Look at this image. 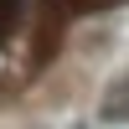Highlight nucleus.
Here are the masks:
<instances>
[{
  "instance_id": "nucleus-1",
  "label": "nucleus",
  "mask_w": 129,
  "mask_h": 129,
  "mask_svg": "<svg viewBox=\"0 0 129 129\" xmlns=\"http://www.w3.org/2000/svg\"><path fill=\"white\" fill-rule=\"evenodd\" d=\"M103 119L109 124H129V72L109 83V93H103Z\"/></svg>"
},
{
  "instance_id": "nucleus-2",
  "label": "nucleus",
  "mask_w": 129,
  "mask_h": 129,
  "mask_svg": "<svg viewBox=\"0 0 129 129\" xmlns=\"http://www.w3.org/2000/svg\"><path fill=\"white\" fill-rule=\"evenodd\" d=\"M114 5H124V0H57L62 16H98V10H114Z\"/></svg>"
},
{
  "instance_id": "nucleus-3",
  "label": "nucleus",
  "mask_w": 129,
  "mask_h": 129,
  "mask_svg": "<svg viewBox=\"0 0 129 129\" xmlns=\"http://www.w3.org/2000/svg\"><path fill=\"white\" fill-rule=\"evenodd\" d=\"M21 10H26V0H0V41L16 31V21H21Z\"/></svg>"
}]
</instances>
